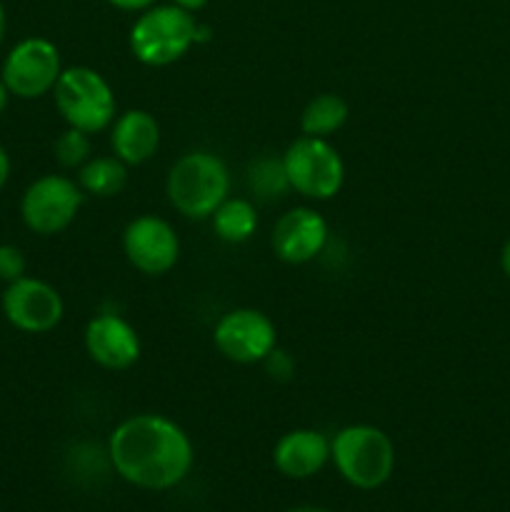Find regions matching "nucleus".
<instances>
[{
	"mask_svg": "<svg viewBox=\"0 0 510 512\" xmlns=\"http://www.w3.org/2000/svg\"><path fill=\"white\" fill-rule=\"evenodd\" d=\"M85 353L105 370H128L140 360V335L115 313H100L85 325Z\"/></svg>",
	"mask_w": 510,
	"mask_h": 512,
	"instance_id": "13",
	"label": "nucleus"
},
{
	"mask_svg": "<svg viewBox=\"0 0 510 512\" xmlns=\"http://www.w3.org/2000/svg\"><path fill=\"white\" fill-rule=\"evenodd\" d=\"M330 460V440L320 430L295 428L280 435L273 448V465L283 478L308 480Z\"/></svg>",
	"mask_w": 510,
	"mask_h": 512,
	"instance_id": "14",
	"label": "nucleus"
},
{
	"mask_svg": "<svg viewBox=\"0 0 510 512\" xmlns=\"http://www.w3.org/2000/svg\"><path fill=\"white\" fill-rule=\"evenodd\" d=\"M290 190L308 200H330L345 183V163L328 138L300 135L283 153Z\"/></svg>",
	"mask_w": 510,
	"mask_h": 512,
	"instance_id": "6",
	"label": "nucleus"
},
{
	"mask_svg": "<svg viewBox=\"0 0 510 512\" xmlns=\"http://www.w3.org/2000/svg\"><path fill=\"white\" fill-rule=\"evenodd\" d=\"M85 193L68 175H40L25 188L20 218L35 235H58L78 218Z\"/></svg>",
	"mask_w": 510,
	"mask_h": 512,
	"instance_id": "7",
	"label": "nucleus"
},
{
	"mask_svg": "<svg viewBox=\"0 0 510 512\" xmlns=\"http://www.w3.org/2000/svg\"><path fill=\"white\" fill-rule=\"evenodd\" d=\"M3 38H5V8L3 3H0V43H3Z\"/></svg>",
	"mask_w": 510,
	"mask_h": 512,
	"instance_id": "29",
	"label": "nucleus"
},
{
	"mask_svg": "<svg viewBox=\"0 0 510 512\" xmlns=\"http://www.w3.org/2000/svg\"><path fill=\"white\" fill-rule=\"evenodd\" d=\"M170 3L178 5V8H183V10H188V13H195V10L205 8V3H208V0H170Z\"/></svg>",
	"mask_w": 510,
	"mask_h": 512,
	"instance_id": "24",
	"label": "nucleus"
},
{
	"mask_svg": "<svg viewBox=\"0 0 510 512\" xmlns=\"http://www.w3.org/2000/svg\"><path fill=\"white\" fill-rule=\"evenodd\" d=\"M123 253L143 275H165L178 263L180 240L168 220L145 213L125 225Z\"/></svg>",
	"mask_w": 510,
	"mask_h": 512,
	"instance_id": "11",
	"label": "nucleus"
},
{
	"mask_svg": "<svg viewBox=\"0 0 510 512\" xmlns=\"http://www.w3.org/2000/svg\"><path fill=\"white\" fill-rule=\"evenodd\" d=\"M213 343L223 358L238 365L265 363L278 348V330L273 320L255 308H235L218 320Z\"/></svg>",
	"mask_w": 510,
	"mask_h": 512,
	"instance_id": "9",
	"label": "nucleus"
},
{
	"mask_svg": "<svg viewBox=\"0 0 510 512\" xmlns=\"http://www.w3.org/2000/svg\"><path fill=\"white\" fill-rule=\"evenodd\" d=\"M25 270H28V260H25L23 250L10 243L0 245V280L15 283V280L23 278Z\"/></svg>",
	"mask_w": 510,
	"mask_h": 512,
	"instance_id": "21",
	"label": "nucleus"
},
{
	"mask_svg": "<svg viewBox=\"0 0 510 512\" xmlns=\"http://www.w3.org/2000/svg\"><path fill=\"white\" fill-rule=\"evenodd\" d=\"M53 150H55V160H58L63 168L73 170V168H80V165H85L90 158H93V155H90L93 153V140H90V135L83 133V130L68 128L58 135Z\"/></svg>",
	"mask_w": 510,
	"mask_h": 512,
	"instance_id": "20",
	"label": "nucleus"
},
{
	"mask_svg": "<svg viewBox=\"0 0 510 512\" xmlns=\"http://www.w3.org/2000/svg\"><path fill=\"white\" fill-rule=\"evenodd\" d=\"M60 73H63L60 50L48 38L33 35L10 48L0 68V80L15 98L38 100L53 93Z\"/></svg>",
	"mask_w": 510,
	"mask_h": 512,
	"instance_id": "8",
	"label": "nucleus"
},
{
	"mask_svg": "<svg viewBox=\"0 0 510 512\" xmlns=\"http://www.w3.org/2000/svg\"><path fill=\"white\" fill-rule=\"evenodd\" d=\"M500 268H503L505 278H508V280H510V238H508V240H505L503 250H500Z\"/></svg>",
	"mask_w": 510,
	"mask_h": 512,
	"instance_id": "25",
	"label": "nucleus"
},
{
	"mask_svg": "<svg viewBox=\"0 0 510 512\" xmlns=\"http://www.w3.org/2000/svg\"><path fill=\"white\" fill-rule=\"evenodd\" d=\"M3 315L20 333H50L65 315L63 295L45 280L23 275L5 288Z\"/></svg>",
	"mask_w": 510,
	"mask_h": 512,
	"instance_id": "10",
	"label": "nucleus"
},
{
	"mask_svg": "<svg viewBox=\"0 0 510 512\" xmlns=\"http://www.w3.org/2000/svg\"><path fill=\"white\" fill-rule=\"evenodd\" d=\"M53 98L68 128H78L88 135L110 128L118 115L113 88L98 70L88 65L63 68L53 88Z\"/></svg>",
	"mask_w": 510,
	"mask_h": 512,
	"instance_id": "5",
	"label": "nucleus"
},
{
	"mask_svg": "<svg viewBox=\"0 0 510 512\" xmlns=\"http://www.w3.org/2000/svg\"><path fill=\"white\" fill-rule=\"evenodd\" d=\"M8 178H10V155H8V150L0 145V190L5 188Z\"/></svg>",
	"mask_w": 510,
	"mask_h": 512,
	"instance_id": "23",
	"label": "nucleus"
},
{
	"mask_svg": "<svg viewBox=\"0 0 510 512\" xmlns=\"http://www.w3.org/2000/svg\"><path fill=\"white\" fill-rule=\"evenodd\" d=\"M210 35H213V30H210L208 25L198 23V28H195V45H200V43H208V40H210Z\"/></svg>",
	"mask_w": 510,
	"mask_h": 512,
	"instance_id": "26",
	"label": "nucleus"
},
{
	"mask_svg": "<svg viewBox=\"0 0 510 512\" xmlns=\"http://www.w3.org/2000/svg\"><path fill=\"white\" fill-rule=\"evenodd\" d=\"M285 512H333V510H325V508H313V505H300V508H290Z\"/></svg>",
	"mask_w": 510,
	"mask_h": 512,
	"instance_id": "28",
	"label": "nucleus"
},
{
	"mask_svg": "<svg viewBox=\"0 0 510 512\" xmlns=\"http://www.w3.org/2000/svg\"><path fill=\"white\" fill-rule=\"evenodd\" d=\"M198 20L178 5H153L143 10L130 28V50L135 60L150 68L173 65L195 45Z\"/></svg>",
	"mask_w": 510,
	"mask_h": 512,
	"instance_id": "4",
	"label": "nucleus"
},
{
	"mask_svg": "<svg viewBox=\"0 0 510 512\" xmlns=\"http://www.w3.org/2000/svg\"><path fill=\"white\" fill-rule=\"evenodd\" d=\"M348 115L350 108L340 95H315L300 113V130L303 135H313V138H328L348 123Z\"/></svg>",
	"mask_w": 510,
	"mask_h": 512,
	"instance_id": "18",
	"label": "nucleus"
},
{
	"mask_svg": "<svg viewBox=\"0 0 510 512\" xmlns=\"http://www.w3.org/2000/svg\"><path fill=\"white\" fill-rule=\"evenodd\" d=\"M128 183V165L115 155H95L78 168V185L93 198H113Z\"/></svg>",
	"mask_w": 510,
	"mask_h": 512,
	"instance_id": "17",
	"label": "nucleus"
},
{
	"mask_svg": "<svg viewBox=\"0 0 510 512\" xmlns=\"http://www.w3.org/2000/svg\"><path fill=\"white\" fill-rule=\"evenodd\" d=\"M165 193L180 215L208 220L230 195L228 165L210 150H190L170 168Z\"/></svg>",
	"mask_w": 510,
	"mask_h": 512,
	"instance_id": "2",
	"label": "nucleus"
},
{
	"mask_svg": "<svg viewBox=\"0 0 510 512\" xmlns=\"http://www.w3.org/2000/svg\"><path fill=\"white\" fill-rule=\"evenodd\" d=\"M330 460L348 485L378 490L395 473V445L390 435L375 425H348L330 440Z\"/></svg>",
	"mask_w": 510,
	"mask_h": 512,
	"instance_id": "3",
	"label": "nucleus"
},
{
	"mask_svg": "<svg viewBox=\"0 0 510 512\" xmlns=\"http://www.w3.org/2000/svg\"><path fill=\"white\" fill-rule=\"evenodd\" d=\"M113 8L118 10H125V13H143V10L153 8L158 0H108Z\"/></svg>",
	"mask_w": 510,
	"mask_h": 512,
	"instance_id": "22",
	"label": "nucleus"
},
{
	"mask_svg": "<svg viewBox=\"0 0 510 512\" xmlns=\"http://www.w3.org/2000/svg\"><path fill=\"white\" fill-rule=\"evenodd\" d=\"M110 148L125 165H143L158 153L160 125L148 110H125L110 125Z\"/></svg>",
	"mask_w": 510,
	"mask_h": 512,
	"instance_id": "15",
	"label": "nucleus"
},
{
	"mask_svg": "<svg viewBox=\"0 0 510 512\" xmlns=\"http://www.w3.org/2000/svg\"><path fill=\"white\" fill-rule=\"evenodd\" d=\"M328 223L313 208H293L275 223L270 245L275 258L288 265H305L318 258L328 245Z\"/></svg>",
	"mask_w": 510,
	"mask_h": 512,
	"instance_id": "12",
	"label": "nucleus"
},
{
	"mask_svg": "<svg viewBox=\"0 0 510 512\" xmlns=\"http://www.w3.org/2000/svg\"><path fill=\"white\" fill-rule=\"evenodd\" d=\"M213 230L223 243H248L258 230V210L248 198H225L213 215Z\"/></svg>",
	"mask_w": 510,
	"mask_h": 512,
	"instance_id": "16",
	"label": "nucleus"
},
{
	"mask_svg": "<svg viewBox=\"0 0 510 512\" xmlns=\"http://www.w3.org/2000/svg\"><path fill=\"white\" fill-rule=\"evenodd\" d=\"M108 458L125 483L140 490H170L188 478L195 450L175 420L140 413L123 420L108 438Z\"/></svg>",
	"mask_w": 510,
	"mask_h": 512,
	"instance_id": "1",
	"label": "nucleus"
},
{
	"mask_svg": "<svg viewBox=\"0 0 510 512\" xmlns=\"http://www.w3.org/2000/svg\"><path fill=\"white\" fill-rule=\"evenodd\" d=\"M248 188L255 193V198H280L285 190H290L288 175H285L283 158H260L250 165L248 170Z\"/></svg>",
	"mask_w": 510,
	"mask_h": 512,
	"instance_id": "19",
	"label": "nucleus"
},
{
	"mask_svg": "<svg viewBox=\"0 0 510 512\" xmlns=\"http://www.w3.org/2000/svg\"><path fill=\"white\" fill-rule=\"evenodd\" d=\"M8 100H10V90L5 88V83L0 80V115H3L5 108H8Z\"/></svg>",
	"mask_w": 510,
	"mask_h": 512,
	"instance_id": "27",
	"label": "nucleus"
}]
</instances>
